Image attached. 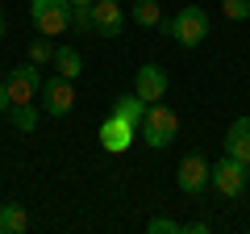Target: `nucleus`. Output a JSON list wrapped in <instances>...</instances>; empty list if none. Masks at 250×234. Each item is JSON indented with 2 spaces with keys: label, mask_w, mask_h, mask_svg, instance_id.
<instances>
[{
  "label": "nucleus",
  "mask_w": 250,
  "mask_h": 234,
  "mask_svg": "<svg viewBox=\"0 0 250 234\" xmlns=\"http://www.w3.org/2000/svg\"><path fill=\"white\" fill-rule=\"evenodd\" d=\"M25 226H29L25 205H0V234H17Z\"/></svg>",
  "instance_id": "2eb2a0df"
},
{
  "label": "nucleus",
  "mask_w": 250,
  "mask_h": 234,
  "mask_svg": "<svg viewBox=\"0 0 250 234\" xmlns=\"http://www.w3.org/2000/svg\"><path fill=\"white\" fill-rule=\"evenodd\" d=\"M4 92H9L13 105H29V100L42 92V67L38 63H17L4 75Z\"/></svg>",
  "instance_id": "39448f33"
},
{
  "label": "nucleus",
  "mask_w": 250,
  "mask_h": 234,
  "mask_svg": "<svg viewBox=\"0 0 250 234\" xmlns=\"http://www.w3.org/2000/svg\"><path fill=\"white\" fill-rule=\"evenodd\" d=\"M208 25H213V21H208V13L200 9V4H184L175 17H163L159 29H163V34H171L184 50H196V46L208 38Z\"/></svg>",
  "instance_id": "f257e3e1"
},
{
  "label": "nucleus",
  "mask_w": 250,
  "mask_h": 234,
  "mask_svg": "<svg viewBox=\"0 0 250 234\" xmlns=\"http://www.w3.org/2000/svg\"><path fill=\"white\" fill-rule=\"evenodd\" d=\"M146 109H150V105H146L138 92H129V96H117V100H113V113H117V117H125V121H134V126H142Z\"/></svg>",
  "instance_id": "ddd939ff"
},
{
  "label": "nucleus",
  "mask_w": 250,
  "mask_h": 234,
  "mask_svg": "<svg viewBox=\"0 0 250 234\" xmlns=\"http://www.w3.org/2000/svg\"><path fill=\"white\" fill-rule=\"evenodd\" d=\"M121 29H125V9H121V0H96V4H92V34L117 38Z\"/></svg>",
  "instance_id": "9d476101"
},
{
  "label": "nucleus",
  "mask_w": 250,
  "mask_h": 234,
  "mask_svg": "<svg viewBox=\"0 0 250 234\" xmlns=\"http://www.w3.org/2000/svg\"><path fill=\"white\" fill-rule=\"evenodd\" d=\"M9 117H13V126H17L21 134H34V130H38V105H34V100H29V105H13Z\"/></svg>",
  "instance_id": "dca6fc26"
},
{
  "label": "nucleus",
  "mask_w": 250,
  "mask_h": 234,
  "mask_svg": "<svg viewBox=\"0 0 250 234\" xmlns=\"http://www.w3.org/2000/svg\"><path fill=\"white\" fill-rule=\"evenodd\" d=\"M246 184H250V163H246Z\"/></svg>",
  "instance_id": "b1692460"
},
{
  "label": "nucleus",
  "mask_w": 250,
  "mask_h": 234,
  "mask_svg": "<svg viewBox=\"0 0 250 234\" xmlns=\"http://www.w3.org/2000/svg\"><path fill=\"white\" fill-rule=\"evenodd\" d=\"M4 29H9V25H4V4H0V38H4Z\"/></svg>",
  "instance_id": "5701e85b"
},
{
  "label": "nucleus",
  "mask_w": 250,
  "mask_h": 234,
  "mask_svg": "<svg viewBox=\"0 0 250 234\" xmlns=\"http://www.w3.org/2000/svg\"><path fill=\"white\" fill-rule=\"evenodd\" d=\"M208 171H213V163L205 159L200 151H188L184 159H179V171H175V184L184 197H200V192L208 188Z\"/></svg>",
  "instance_id": "423d86ee"
},
{
  "label": "nucleus",
  "mask_w": 250,
  "mask_h": 234,
  "mask_svg": "<svg viewBox=\"0 0 250 234\" xmlns=\"http://www.w3.org/2000/svg\"><path fill=\"white\" fill-rule=\"evenodd\" d=\"M167 88H171V80H167V71H163L159 63H146V67H138V71H134V92L146 100V105L163 100V96H167Z\"/></svg>",
  "instance_id": "1a4fd4ad"
},
{
  "label": "nucleus",
  "mask_w": 250,
  "mask_h": 234,
  "mask_svg": "<svg viewBox=\"0 0 250 234\" xmlns=\"http://www.w3.org/2000/svg\"><path fill=\"white\" fill-rule=\"evenodd\" d=\"M225 155H233V159L250 163V117L229 121V130H225Z\"/></svg>",
  "instance_id": "9b49d317"
},
{
  "label": "nucleus",
  "mask_w": 250,
  "mask_h": 234,
  "mask_svg": "<svg viewBox=\"0 0 250 234\" xmlns=\"http://www.w3.org/2000/svg\"><path fill=\"white\" fill-rule=\"evenodd\" d=\"M75 9H92V4H96V0H71Z\"/></svg>",
  "instance_id": "4be33fe9"
},
{
  "label": "nucleus",
  "mask_w": 250,
  "mask_h": 234,
  "mask_svg": "<svg viewBox=\"0 0 250 234\" xmlns=\"http://www.w3.org/2000/svg\"><path fill=\"white\" fill-rule=\"evenodd\" d=\"M0 84H4V67H0Z\"/></svg>",
  "instance_id": "393cba45"
},
{
  "label": "nucleus",
  "mask_w": 250,
  "mask_h": 234,
  "mask_svg": "<svg viewBox=\"0 0 250 234\" xmlns=\"http://www.w3.org/2000/svg\"><path fill=\"white\" fill-rule=\"evenodd\" d=\"M129 17H134V25H142V29H159V25H163V9H159V0H134Z\"/></svg>",
  "instance_id": "4468645a"
},
{
  "label": "nucleus",
  "mask_w": 250,
  "mask_h": 234,
  "mask_svg": "<svg viewBox=\"0 0 250 234\" xmlns=\"http://www.w3.org/2000/svg\"><path fill=\"white\" fill-rule=\"evenodd\" d=\"M184 234H208V222H188Z\"/></svg>",
  "instance_id": "aec40b11"
},
{
  "label": "nucleus",
  "mask_w": 250,
  "mask_h": 234,
  "mask_svg": "<svg viewBox=\"0 0 250 234\" xmlns=\"http://www.w3.org/2000/svg\"><path fill=\"white\" fill-rule=\"evenodd\" d=\"M150 234H184V222H171V217H150L146 222Z\"/></svg>",
  "instance_id": "6ab92c4d"
},
{
  "label": "nucleus",
  "mask_w": 250,
  "mask_h": 234,
  "mask_svg": "<svg viewBox=\"0 0 250 234\" xmlns=\"http://www.w3.org/2000/svg\"><path fill=\"white\" fill-rule=\"evenodd\" d=\"M225 21H246L250 17V0H221Z\"/></svg>",
  "instance_id": "a211bd4d"
},
{
  "label": "nucleus",
  "mask_w": 250,
  "mask_h": 234,
  "mask_svg": "<svg viewBox=\"0 0 250 234\" xmlns=\"http://www.w3.org/2000/svg\"><path fill=\"white\" fill-rule=\"evenodd\" d=\"M42 109L50 117H67L75 109V80H67V75H50V80H42Z\"/></svg>",
  "instance_id": "0eeeda50"
},
{
  "label": "nucleus",
  "mask_w": 250,
  "mask_h": 234,
  "mask_svg": "<svg viewBox=\"0 0 250 234\" xmlns=\"http://www.w3.org/2000/svg\"><path fill=\"white\" fill-rule=\"evenodd\" d=\"M13 109V100H9V92H4V84H0V113H9Z\"/></svg>",
  "instance_id": "412c9836"
},
{
  "label": "nucleus",
  "mask_w": 250,
  "mask_h": 234,
  "mask_svg": "<svg viewBox=\"0 0 250 234\" xmlns=\"http://www.w3.org/2000/svg\"><path fill=\"white\" fill-rule=\"evenodd\" d=\"M175 134H179V117H175V109H167L163 100H154V105L146 109L142 126H138V138H142L146 146H154V151H167V146L175 142Z\"/></svg>",
  "instance_id": "f03ea898"
},
{
  "label": "nucleus",
  "mask_w": 250,
  "mask_h": 234,
  "mask_svg": "<svg viewBox=\"0 0 250 234\" xmlns=\"http://www.w3.org/2000/svg\"><path fill=\"white\" fill-rule=\"evenodd\" d=\"M50 59H54V42H50V38H34V42H29V63H38V67H42V63H50Z\"/></svg>",
  "instance_id": "f3484780"
},
{
  "label": "nucleus",
  "mask_w": 250,
  "mask_h": 234,
  "mask_svg": "<svg viewBox=\"0 0 250 234\" xmlns=\"http://www.w3.org/2000/svg\"><path fill=\"white\" fill-rule=\"evenodd\" d=\"M50 63H54V71H59V75L75 80V75L83 71V54L75 50V46H54V59H50Z\"/></svg>",
  "instance_id": "f8f14e48"
},
{
  "label": "nucleus",
  "mask_w": 250,
  "mask_h": 234,
  "mask_svg": "<svg viewBox=\"0 0 250 234\" xmlns=\"http://www.w3.org/2000/svg\"><path fill=\"white\" fill-rule=\"evenodd\" d=\"M100 146H104L108 155H125L129 146H134V138H138V126L134 121H125V117H117V113H108L104 121H100Z\"/></svg>",
  "instance_id": "6e6552de"
},
{
  "label": "nucleus",
  "mask_w": 250,
  "mask_h": 234,
  "mask_svg": "<svg viewBox=\"0 0 250 234\" xmlns=\"http://www.w3.org/2000/svg\"><path fill=\"white\" fill-rule=\"evenodd\" d=\"M208 184H213L221 197H242V192L250 188L246 184V163L233 159V155H221V159L213 163V171H208Z\"/></svg>",
  "instance_id": "20e7f679"
},
{
  "label": "nucleus",
  "mask_w": 250,
  "mask_h": 234,
  "mask_svg": "<svg viewBox=\"0 0 250 234\" xmlns=\"http://www.w3.org/2000/svg\"><path fill=\"white\" fill-rule=\"evenodd\" d=\"M29 21L46 38L67 34L71 29V0H29Z\"/></svg>",
  "instance_id": "7ed1b4c3"
}]
</instances>
